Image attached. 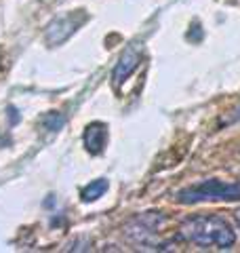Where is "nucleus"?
I'll return each mask as SVG.
<instances>
[{
	"instance_id": "f257e3e1",
	"label": "nucleus",
	"mask_w": 240,
	"mask_h": 253,
	"mask_svg": "<svg viewBox=\"0 0 240 253\" xmlns=\"http://www.w3.org/2000/svg\"><path fill=\"white\" fill-rule=\"evenodd\" d=\"M179 234L183 241L198 245L202 249H232L236 243V232L230 221L221 215H190L181 221Z\"/></svg>"
},
{
	"instance_id": "f03ea898",
	"label": "nucleus",
	"mask_w": 240,
	"mask_h": 253,
	"mask_svg": "<svg viewBox=\"0 0 240 253\" xmlns=\"http://www.w3.org/2000/svg\"><path fill=\"white\" fill-rule=\"evenodd\" d=\"M175 201L181 205L196 203H236L240 201V181H221V179H204L200 184L181 188L175 192Z\"/></svg>"
},
{
	"instance_id": "7ed1b4c3",
	"label": "nucleus",
	"mask_w": 240,
	"mask_h": 253,
	"mask_svg": "<svg viewBox=\"0 0 240 253\" xmlns=\"http://www.w3.org/2000/svg\"><path fill=\"white\" fill-rule=\"evenodd\" d=\"M89 21V13L84 9H76L70 13H63L59 17H55L44 30V42L49 46H59L72 38L76 32Z\"/></svg>"
},
{
	"instance_id": "20e7f679",
	"label": "nucleus",
	"mask_w": 240,
	"mask_h": 253,
	"mask_svg": "<svg viewBox=\"0 0 240 253\" xmlns=\"http://www.w3.org/2000/svg\"><path fill=\"white\" fill-rule=\"evenodd\" d=\"M141 63V53L137 46H126L122 51V55L118 57L114 70H112V83H114L116 89L122 86V83L129 76H133V72L137 70V66Z\"/></svg>"
},
{
	"instance_id": "39448f33",
	"label": "nucleus",
	"mask_w": 240,
	"mask_h": 253,
	"mask_svg": "<svg viewBox=\"0 0 240 253\" xmlns=\"http://www.w3.org/2000/svg\"><path fill=\"white\" fill-rule=\"evenodd\" d=\"M108 125L106 123H91L89 126L84 129V135H82V141H84V148L89 150L91 154H101L103 150L108 146Z\"/></svg>"
},
{
	"instance_id": "423d86ee",
	"label": "nucleus",
	"mask_w": 240,
	"mask_h": 253,
	"mask_svg": "<svg viewBox=\"0 0 240 253\" xmlns=\"http://www.w3.org/2000/svg\"><path fill=\"white\" fill-rule=\"evenodd\" d=\"M108 188H110L108 179L99 177V179L91 181V184H86V186L82 188V192H80V196H82V201H84V203H93V201L101 199V196L108 192Z\"/></svg>"
},
{
	"instance_id": "0eeeda50",
	"label": "nucleus",
	"mask_w": 240,
	"mask_h": 253,
	"mask_svg": "<svg viewBox=\"0 0 240 253\" xmlns=\"http://www.w3.org/2000/svg\"><path fill=\"white\" fill-rule=\"evenodd\" d=\"M63 125H66V116H63L61 112H57V110L44 114V118H42V126H44V129H49V131H53V133L61 131Z\"/></svg>"
},
{
	"instance_id": "6e6552de",
	"label": "nucleus",
	"mask_w": 240,
	"mask_h": 253,
	"mask_svg": "<svg viewBox=\"0 0 240 253\" xmlns=\"http://www.w3.org/2000/svg\"><path fill=\"white\" fill-rule=\"evenodd\" d=\"M234 219H236V224H238V228H240V209L234 213Z\"/></svg>"
}]
</instances>
